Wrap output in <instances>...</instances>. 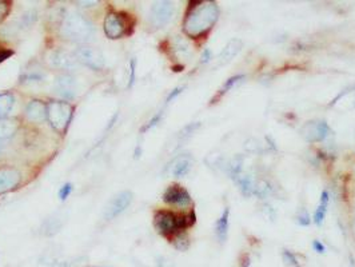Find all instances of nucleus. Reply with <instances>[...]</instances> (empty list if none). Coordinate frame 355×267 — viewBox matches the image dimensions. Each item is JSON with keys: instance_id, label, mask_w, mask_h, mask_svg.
<instances>
[{"instance_id": "nucleus-36", "label": "nucleus", "mask_w": 355, "mask_h": 267, "mask_svg": "<svg viewBox=\"0 0 355 267\" xmlns=\"http://www.w3.org/2000/svg\"><path fill=\"white\" fill-rule=\"evenodd\" d=\"M2 151H3V143L0 141V154H2Z\"/></svg>"}, {"instance_id": "nucleus-28", "label": "nucleus", "mask_w": 355, "mask_h": 267, "mask_svg": "<svg viewBox=\"0 0 355 267\" xmlns=\"http://www.w3.org/2000/svg\"><path fill=\"white\" fill-rule=\"evenodd\" d=\"M72 193V186H71L70 183H67V184H64L62 189H60L59 191V198L60 200H66L68 198V195Z\"/></svg>"}, {"instance_id": "nucleus-20", "label": "nucleus", "mask_w": 355, "mask_h": 267, "mask_svg": "<svg viewBox=\"0 0 355 267\" xmlns=\"http://www.w3.org/2000/svg\"><path fill=\"white\" fill-rule=\"evenodd\" d=\"M329 200H330V195H329V193H327L326 190L322 191V194H320L319 206H318V208L315 210V214H314V223H315L317 226H322L324 218H326Z\"/></svg>"}, {"instance_id": "nucleus-10", "label": "nucleus", "mask_w": 355, "mask_h": 267, "mask_svg": "<svg viewBox=\"0 0 355 267\" xmlns=\"http://www.w3.org/2000/svg\"><path fill=\"white\" fill-rule=\"evenodd\" d=\"M163 200L166 203L173 204L176 207H187L191 204V197L188 191L183 187L178 186V184H174V186H170L167 190H166L165 195H163Z\"/></svg>"}, {"instance_id": "nucleus-33", "label": "nucleus", "mask_w": 355, "mask_h": 267, "mask_svg": "<svg viewBox=\"0 0 355 267\" xmlns=\"http://www.w3.org/2000/svg\"><path fill=\"white\" fill-rule=\"evenodd\" d=\"M134 75H135V60H131V77H130V87L134 83Z\"/></svg>"}, {"instance_id": "nucleus-5", "label": "nucleus", "mask_w": 355, "mask_h": 267, "mask_svg": "<svg viewBox=\"0 0 355 267\" xmlns=\"http://www.w3.org/2000/svg\"><path fill=\"white\" fill-rule=\"evenodd\" d=\"M74 55L79 63L85 64L92 70H103L106 66V58L102 51L96 47L83 44L75 49Z\"/></svg>"}, {"instance_id": "nucleus-31", "label": "nucleus", "mask_w": 355, "mask_h": 267, "mask_svg": "<svg viewBox=\"0 0 355 267\" xmlns=\"http://www.w3.org/2000/svg\"><path fill=\"white\" fill-rule=\"evenodd\" d=\"M182 90H183V87L175 88V90H174V91L171 92V94H170L169 96H167V103H170V102H171V100H173V99H175L176 96L179 95L180 92H182Z\"/></svg>"}, {"instance_id": "nucleus-15", "label": "nucleus", "mask_w": 355, "mask_h": 267, "mask_svg": "<svg viewBox=\"0 0 355 267\" xmlns=\"http://www.w3.org/2000/svg\"><path fill=\"white\" fill-rule=\"evenodd\" d=\"M25 116L30 122L40 123L47 118V105L42 100H31L25 107Z\"/></svg>"}, {"instance_id": "nucleus-2", "label": "nucleus", "mask_w": 355, "mask_h": 267, "mask_svg": "<svg viewBox=\"0 0 355 267\" xmlns=\"http://www.w3.org/2000/svg\"><path fill=\"white\" fill-rule=\"evenodd\" d=\"M94 27L87 19L79 12L71 11L64 15L60 34L64 39L76 43H86L94 36Z\"/></svg>"}, {"instance_id": "nucleus-30", "label": "nucleus", "mask_w": 355, "mask_h": 267, "mask_svg": "<svg viewBox=\"0 0 355 267\" xmlns=\"http://www.w3.org/2000/svg\"><path fill=\"white\" fill-rule=\"evenodd\" d=\"M313 249L317 251L318 254H324L326 253V247L323 246V243H320L319 241H314L313 242Z\"/></svg>"}, {"instance_id": "nucleus-14", "label": "nucleus", "mask_w": 355, "mask_h": 267, "mask_svg": "<svg viewBox=\"0 0 355 267\" xmlns=\"http://www.w3.org/2000/svg\"><path fill=\"white\" fill-rule=\"evenodd\" d=\"M193 165L194 161L190 155L183 154L179 155V156H176L173 162L170 163L169 167H167V171H169L170 175L180 178V176L187 175V174L190 172V170L193 169Z\"/></svg>"}, {"instance_id": "nucleus-16", "label": "nucleus", "mask_w": 355, "mask_h": 267, "mask_svg": "<svg viewBox=\"0 0 355 267\" xmlns=\"http://www.w3.org/2000/svg\"><path fill=\"white\" fill-rule=\"evenodd\" d=\"M242 47H243V42L240 40V39H231V40L227 43V46L223 48L221 55H219L216 67H222V66H225V64L230 63V62H231V60L234 59L238 54H239Z\"/></svg>"}, {"instance_id": "nucleus-24", "label": "nucleus", "mask_w": 355, "mask_h": 267, "mask_svg": "<svg viewBox=\"0 0 355 267\" xmlns=\"http://www.w3.org/2000/svg\"><path fill=\"white\" fill-rule=\"evenodd\" d=\"M296 222H298L299 226H309L311 218H310L309 211L306 208H301L296 214Z\"/></svg>"}, {"instance_id": "nucleus-7", "label": "nucleus", "mask_w": 355, "mask_h": 267, "mask_svg": "<svg viewBox=\"0 0 355 267\" xmlns=\"http://www.w3.org/2000/svg\"><path fill=\"white\" fill-rule=\"evenodd\" d=\"M49 66L62 71H71L77 68L79 62L76 60L75 55L64 51V49H53L48 55Z\"/></svg>"}, {"instance_id": "nucleus-25", "label": "nucleus", "mask_w": 355, "mask_h": 267, "mask_svg": "<svg viewBox=\"0 0 355 267\" xmlns=\"http://www.w3.org/2000/svg\"><path fill=\"white\" fill-rule=\"evenodd\" d=\"M282 257H283V260H285L287 266L299 267L298 259H296V257L291 253V251H287V250H285V251H283V254H282Z\"/></svg>"}, {"instance_id": "nucleus-17", "label": "nucleus", "mask_w": 355, "mask_h": 267, "mask_svg": "<svg viewBox=\"0 0 355 267\" xmlns=\"http://www.w3.org/2000/svg\"><path fill=\"white\" fill-rule=\"evenodd\" d=\"M229 218H230V208L226 207L222 212L221 218L218 219L215 225V234L218 236L219 242L225 243L229 235Z\"/></svg>"}, {"instance_id": "nucleus-27", "label": "nucleus", "mask_w": 355, "mask_h": 267, "mask_svg": "<svg viewBox=\"0 0 355 267\" xmlns=\"http://www.w3.org/2000/svg\"><path fill=\"white\" fill-rule=\"evenodd\" d=\"M11 11V3L8 2H4V0H0V23L7 18L8 14Z\"/></svg>"}, {"instance_id": "nucleus-22", "label": "nucleus", "mask_w": 355, "mask_h": 267, "mask_svg": "<svg viewBox=\"0 0 355 267\" xmlns=\"http://www.w3.org/2000/svg\"><path fill=\"white\" fill-rule=\"evenodd\" d=\"M244 75H235V76H232V77H230L229 81L226 82L225 85L222 86V88L219 90V94H218V96H216V99H219V98H222V96L225 95L226 92H229L230 90H231L234 86H236L239 82H242L243 79H244Z\"/></svg>"}, {"instance_id": "nucleus-18", "label": "nucleus", "mask_w": 355, "mask_h": 267, "mask_svg": "<svg viewBox=\"0 0 355 267\" xmlns=\"http://www.w3.org/2000/svg\"><path fill=\"white\" fill-rule=\"evenodd\" d=\"M236 184L239 186L240 193L244 195V197H251L253 194H255V189H257V183L251 175H238L235 178Z\"/></svg>"}, {"instance_id": "nucleus-12", "label": "nucleus", "mask_w": 355, "mask_h": 267, "mask_svg": "<svg viewBox=\"0 0 355 267\" xmlns=\"http://www.w3.org/2000/svg\"><path fill=\"white\" fill-rule=\"evenodd\" d=\"M104 32L110 39H118L126 32V21L116 12H110L104 20Z\"/></svg>"}, {"instance_id": "nucleus-21", "label": "nucleus", "mask_w": 355, "mask_h": 267, "mask_svg": "<svg viewBox=\"0 0 355 267\" xmlns=\"http://www.w3.org/2000/svg\"><path fill=\"white\" fill-rule=\"evenodd\" d=\"M14 105V96L10 92H4L0 94V119L6 118L10 114Z\"/></svg>"}, {"instance_id": "nucleus-29", "label": "nucleus", "mask_w": 355, "mask_h": 267, "mask_svg": "<svg viewBox=\"0 0 355 267\" xmlns=\"http://www.w3.org/2000/svg\"><path fill=\"white\" fill-rule=\"evenodd\" d=\"M160 118H162V113H159L158 115H155L154 118H152L150 122H148L147 124H146V127H144L142 131H146V130H150V128H152L154 126H156V124L159 123V120H160Z\"/></svg>"}, {"instance_id": "nucleus-34", "label": "nucleus", "mask_w": 355, "mask_h": 267, "mask_svg": "<svg viewBox=\"0 0 355 267\" xmlns=\"http://www.w3.org/2000/svg\"><path fill=\"white\" fill-rule=\"evenodd\" d=\"M159 267H174V266L171 262L166 260L165 258H160V259H159Z\"/></svg>"}, {"instance_id": "nucleus-32", "label": "nucleus", "mask_w": 355, "mask_h": 267, "mask_svg": "<svg viewBox=\"0 0 355 267\" xmlns=\"http://www.w3.org/2000/svg\"><path fill=\"white\" fill-rule=\"evenodd\" d=\"M210 59H211V51L206 49L202 55V63H207V62H210Z\"/></svg>"}, {"instance_id": "nucleus-9", "label": "nucleus", "mask_w": 355, "mask_h": 267, "mask_svg": "<svg viewBox=\"0 0 355 267\" xmlns=\"http://www.w3.org/2000/svg\"><path fill=\"white\" fill-rule=\"evenodd\" d=\"M301 132H302L303 138H305L306 141L322 142L330 135L331 130L326 122L319 120V122H307V123L302 127Z\"/></svg>"}, {"instance_id": "nucleus-23", "label": "nucleus", "mask_w": 355, "mask_h": 267, "mask_svg": "<svg viewBox=\"0 0 355 267\" xmlns=\"http://www.w3.org/2000/svg\"><path fill=\"white\" fill-rule=\"evenodd\" d=\"M44 76H46V74L43 72L42 70H27L23 74V76H21V79H23V82H42L43 79H44Z\"/></svg>"}, {"instance_id": "nucleus-1", "label": "nucleus", "mask_w": 355, "mask_h": 267, "mask_svg": "<svg viewBox=\"0 0 355 267\" xmlns=\"http://www.w3.org/2000/svg\"><path fill=\"white\" fill-rule=\"evenodd\" d=\"M219 18V7L215 2H201L187 14L183 30L190 38H199L214 27Z\"/></svg>"}, {"instance_id": "nucleus-6", "label": "nucleus", "mask_w": 355, "mask_h": 267, "mask_svg": "<svg viewBox=\"0 0 355 267\" xmlns=\"http://www.w3.org/2000/svg\"><path fill=\"white\" fill-rule=\"evenodd\" d=\"M174 15V6L170 2H156L150 11V23L155 29L165 27Z\"/></svg>"}, {"instance_id": "nucleus-4", "label": "nucleus", "mask_w": 355, "mask_h": 267, "mask_svg": "<svg viewBox=\"0 0 355 267\" xmlns=\"http://www.w3.org/2000/svg\"><path fill=\"white\" fill-rule=\"evenodd\" d=\"M74 115V107L68 102L62 100H52L47 104V119L53 130L64 134Z\"/></svg>"}, {"instance_id": "nucleus-8", "label": "nucleus", "mask_w": 355, "mask_h": 267, "mask_svg": "<svg viewBox=\"0 0 355 267\" xmlns=\"http://www.w3.org/2000/svg\"><path fill=\"white\" fill-rule=\"evenodd\" d=\"M132 200V194L130 191H122L118 195L110 200V203L107 204L106 211H104V218L107 221L116 218L118 215H120L131 204Z\"/></svg>"}, {"instance_id": "nucleus-3", "label": "nucleus", "mask_w": 355, "mask_h": 267, "mask_svg": "<svg viewBox=\"0 0 355 267\" xmlns=\"http://www.w3.org/2000/svg\"><path fill=\"white\" fill-rule=\"evenodd\" d=\"M194 222H195L194 212L179 217V215L174 214L171 211H158L155 214L154 225L158 232H160L162 235H173L183 227L194 225Z\"/></svg>"}, {"instance_id": "nucleus-19", "label": "nucleus", "mask_w": 355, "mask_h": 267, "mask_svg": "<svg viewBox=\"0 0 355 267\" xmlns=\"http://www.w3.org/2000/svg\"><path fill=\"white\" fill-rule=\"evenodd\" d=\"M19 123L12 118H2L0 119V141H4L7 138L14 137V134L18 131Z\"/></svg>"}, {"instance_id": "nucleus-11", "label": "nucleus", "mask_w": 355, "mask_h": 267, "mask_svg": "<svg viewBox=\"0 0 355 267\" xmlns=\"http://www.w3.org/2000/svg\"><path fill=\"white\" fill-rule=\"evenodd\" d=\"M21 180V174L15 167H0V194L16 189Z\"/></svg>"}, {"instance_id": "nucleus-35", "label": "nucleus", "mask_w": 355, "mask_h": 267, "mask_svg": "<svg viewBox=\"0 0 355 267\" xmlns=\"http://www.w3.org/2000/svg\"><path fill=\"white\" fill-rule=\"evenodd\" d=\"M8 55H11V52H3V54H0V62H2V60L6 59V58H7Z\"/></svg>"}, {"instance_id": "nucleus-13", "label": "nucleus", "mask_w": 355, "mask_h": 267, "mask_svg": "<svg viewBox=\"0 0 355 267\" xmlns=\"http://www.w3.org/2000/svg\"><path fill=\"white\" fill-rule=\"evenodd\" d=\"M55 90L63 99H74L76 91V83L75 77L70 74H60L55 79Z\"/></svg>"}, {"instance_id": "nucleus-26", "label": "nucleus", "mask_w": 355, "mask_h": 267, "mask_svg": "<svg viewBox=\"0 0 355 267\" xmlns=\"http://www.w3.org/2000/svg\"><path fill=\"white\" fill-rule=\"evenodd\" d=\"M175 247L178 250H186L188 247V238L184 234H178L175 238Z\"/></svg>"}]
</instances>
